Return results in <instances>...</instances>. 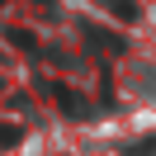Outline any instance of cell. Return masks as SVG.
Instances as JSON below:
<instances>
[{"label":"cell","instance_id":"1","mask_svg":"<svg viewBox=\"0 0 156 156\" xmlns=\"http://www.w3.org/2000/svg\"><path fill=\"white\" fill-rule=\"evenodd\" d=\"M104 5H109V14H118V19H137V14H142L137 0H104Z\"/></svg>","mask_w":156,"mask_h":156}]
</instances>
